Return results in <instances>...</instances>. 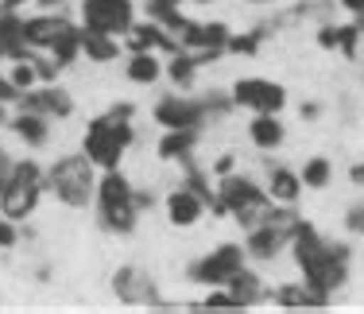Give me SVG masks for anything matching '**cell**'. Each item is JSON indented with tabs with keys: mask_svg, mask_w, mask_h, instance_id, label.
<instances>
[{
	"mask_svg": "<svg viewBox=\"0 0 364 314\" xmlns=\"http://www.w3.org/2000/svg\"><path fill=\"white\" fill-rule=\"evenodd\" d=\"M291 248H294V264H299V272H302V283L318 287V291H326V295H333L337 287H345L349 264H353L349 244H337V241L322 237L314 225L299 221V229H294V237H291Z\"/></svg>",
	"mask_w": 364,
	"mask_h": 314,
	"instance_id": "obj_1",
	"label": "cell"
},
{
	"mask_svg": "<svg viewBox=\"0 0 364 314\" xmlns=\"http://www.w3.org/2000/svg\"><path fill=\"white\" fill-rule=\"evenodd\" d=\"M132 117H136V109L128 101H120V105H112L109 112H101V117L90 120V128H85V136H82V152L90 155L93 167H101V171L120 167L124 152L136 140Z\"/></svg>",
	"mask_w": 364,
	"mask_h": 314,
	"instance_id": "obj_2",
	"label": "cell"
},
{
	"mask_svg": "<svg viewBox=\"0 0 364 314\" xmlns=\"http://www.w3.org/2000/svg\"><path fill=\"white\" fill-rule=\"evenodd\" d=\"M93 202H97V221L101 229L117 233V237H128V233L136 229V221H140V198H136V187L120 174V167L105 171L97 179V194H93Z\"/></svg>",
	"mask_w": 364,
	"mask_h": 314,
	"instance_id": "obj_3",
	"label": "cell"
},
{
	"mask_svg": "<svg viewBox=\"0 0 364 314\" xmlns=\"http://www.w3.org/2000/svg\"><path fill=\"white\" fill-rule=\"evenodd\" d=\"M47 190L63 206L85 209L93 202V194H97V167L90 163V155H85V152L58 155V159L47 167Z\"/></svg>",
	"mask_w": 364,
	"mask_h": 314,
	"instance_id": "obj_4",
	"label": "cell"
},
{
	"mask_svg": "<svg viewBox=\"0 0 364 314\" xmlns=\"http://www.w3.org/2000/svg\"><path fill=\"white\" fill-rule=\"evenodd\" d=\"M210 209L218 217H237L240 225H259L267 217V209H272V194H267L264 187H256L252 179H240V174H221L218 182V194H213Z\"/></svg>",
	"mask_w": 364,
	"mask_h": 314,
	"instance_id": "obj_5",
	"label": "cell"
},
{
	"mask_svg": "<svg viewBox=\"0 0 364 314\" xmlns=\"http://www.w3.org/2000/svg\"><path fill=\"white\" fill-rule=\"evenodd\" d=\"M43 190H47V171H43L36 159H16L4 190H0V214L12 217L16 225L28 221V217L36 214Z\"/></svg>",
	"mask_w": 364,
	"mask_h": 314,
	"instance_id": "obj_6",
	"label": "cell"
},
{
	"mask_svg": "<svg viewBox=\"0 0 364 314\" xmlns=\"http://www.w3.org/2000/svg\"><path fill=\"white\" fill-rule=\"evenodd\" d=\"M229 98H205V101H194V98H182V93H171L155 105V125L163 128H202L210 117H225L229 112Z\"/></svg>",
	"mask_w": 364,
	"mask_h": 314,
	"instance_id": "obj_7",
	"label": "cell"
},
{
	"mask_svg": "<svg viewBox=\"0 0 364 314\" xmlns=\"http://www.w3.org/2000/svg\"><path fill=\"white\" fill-rule=\"evenodd\" d=\"M294 229H299V214L294 209H267V217L248 229V256L256 260H275L291 244Z\"/></svg>",
	"mask_w": 364,
	"mask_h": 314,
	"instance_id": "obj_8",
	"label": "cell"
},
{
	"mask_svg": "<svg viewBox=\"0 0 364 314\" xmlns=\"http://www.w3.org/2000/svg\"><path fill=\"white\" fill-rule=\"evenodd\" d=\"M240 268H245V248L232 244V241H225L213 252H205L202 260L190 264V279H194V283H205V287H225Z\"/></svg>",
	"mask_w": 364,
	"mask_h": 314,
	"instance_id": "obj_9",
	"label": "cell"
},
{
	"mask_svg": "<svg viewBox=\"0 0 364 314\" xmlns=\"http://www.w3.org/2000/svg\"><path fill=\"white\" fill-rule=\"evenodd\" d=\"M175 35H178L182 51H190V55L198 58V66H202V63H213V58L229 47V35L232 31L225 28V23H198V20H186V16H182V23L175 28Z\"/></svg>",
	"mask_w": 364,
	"mask_h": 314,
	"instance_id": "obj_10",
	"label": "cell"
},
{
	"mask_svg": "<svg viewBox=\"0 0 364 314\" xmlns=\"http://www.w3.org/2000/svg\"><path fill=\"white\" fill-rule=\"evenodd\" d=\"M82 23L85 31H105V35H128L136 23L132 0H82Z\"/></svg>",
	"mask_w": 364,
	"mask_h": 314,
	"instance_id": "obj_11",
	"label": "cell"
},
{
	"mask_svg": "<svg viewBox=\"0 0 364 314\" xmlns=\"http://www.w3.org/2000/svg\"><path fill=\"white\" fill-rule=\"evenodd\" d=\"M112 295H117L120 303H128V307H167V299L159 295L151 272L132 268V264L112 272Z\"/></svg>",
	"mask_w": 364,
	"mask_h": 314,
	"instance_id": "obj_12",
	"label": "cell"
},
{
	"mask_svg": "<svg viewBox=\"0 0 364 314\" xmlns=\"http://www.w3.org/2000/svg\"><path fill=\"white\" fill-rule=\"evenodd\" d=\"M16 105H20L23 112H39V117H47V120H66L74 112V98L55 82H43V85L23 90L20 98H16Z\"/></svg>",
	"mask_w": 364,
	"mask_h": 314,
	"instance_id": "obj_13",
	"label": "cell"
},
{
	"mask_svg": "<svg viewBox=\"0 0 364 314\" xmlns=\"http://www.w3.org/2000/svg\"><path fill=\"white\" fill-rule=\"evenodd\" d=\"M232 105H245L252 112H279L287 105V90L267 78H240L232 85Z\"/></svg>",
	"mask_w": 364,
	"mask_h": 314,
	"instance_id": "obj_14",
	"label": "cell"
},
{
	"mask_svg": "<svg viewBox=\"0 0 364 314\" xmlns=\"http://www.w3.org/2000/svg\"><path fill=\"white\" fill-rule=\"evenodd\" d=\"M70 28V20H66L63 12H47V16H28L23 20V43H28L31 51H50L58 43V35Z\"/></svg>",
	"mask_w": 364,
	"mask_h": 314,
	"instance_id": "obj_15",
	"label": "cell"
},
{
	"mask_svg": "<svg viewBox=\"0 0 364 314\" xmlns=\"http://www.w3.org/2000/svg\"><path fill=\"white\" fill-rule=\"evenodd\" d=\"M205 214V198H198L190 187H175L167 194V221L178 225V229H190V225H198Z\"/></svg>",
	"mask_w": 364,
	"mask_h": 314,
	"instance_id": "obj_16",
	"label": "cell"
},
{
	"mask_svg": "<svg viewBox=\"0 0 364 314\" xmlns=\"http://www.w3.org/2000/svg\"><path fill=\"white\" fill-rule=\"evenodd\" d=\"M0 58H31V47L23 43V20L16 16V8H4L0 4Z\"/></svg>",
	"mask_w": 364,
	"mask_h": 314,
	"instance_id": "obj_17",
	"label": "cell"
},
{
	"mask_svg": "<svg viewBox=\"0 0 364 314\" xmlns=\"http://www.w3.org/2000/svg\"><path fill=\"white\" fill-rule=\"evenodd\" d=\"M128 47L159 55V51H178V43H175V35L163 28V23L147 20V23H132V28H128Z\"/></svg>",
	"mask_w": 364,
	"mask_h": 314,
	"instance_id": "obj_18",
	"label": "cell"
},
{
	"mask_svg": "<svg viewBox=\"0 0 364 314\" xmlns=\"http://www.w3.org/2000/svg\"><path fill=\"white\" fill-rule=\"evenodd\" d=\"M329 299L333 295L318 291L310 283H287V287H275L272 291V303H279V307H329Z\"/></svg>",
	"mask_w": 364,
	"mask_h": 314,
	"instance_id": "obj_19",
	"label": "cell"
},
{
	"mask_svg": "<svg viewBox=\"0 0 364 314\" xmlns=\"http://www.w3.org/2000/svg\"><path fill=\"white\" fill-rule=\"evenodd\" d=\"M248 136H252L256 147H264V152H275V147L283 144V136H287V128H283L279 112H256V120L248 125Z\"/></svg>",
	"mask_w": 364,
	"mask_h": 314,
	"instance_id": "obj_20",
	"label": "cell"
},
{
	"mask_svg": "<svg viewBox=\"0 0 364 314\" xmlns=\"http://www.w3.org/2000/svg\"><path fill=\"white\" fill-rule=\"evenodd\" d=\"M8 128H12L28 147H43L50 140V125H47V117H39V112H23L20 109L12 120H8Z\"/></svg>",
	"mask_w": 364,
	"mask_h": 314,
	"instance_id": "obj_21",
	"label": "cell"
},
{
	"mask_svg": "<svg viewBox=\"0 0 364 314\" xmlns=\"http://www.w3.org/2000/svg\"><path fill=\"white\" fill-rule=\"evenodd\" d=\"M194 144H198V128H167L155 152H159V159H190Z\"/></svg>",
	"mask_w": 364,
	"mask_h": 314,
	"instance_id": "obj_22",
	"label": "cell"
},
{
	"mask_svg": "<svg viewBox=\"0 0 364 314\" xmlns=\"http://www.w3.org/2000/svg\"><path fill=\"white\" fill-rule=\"evenodd\" d=\"M225 287L232 291V299H237L240 307H256V303L267 299V291H264V283H259V276H256V272H245V268H240V272L232 276Z\"/></svg>",
	"mask_w": 364,
	"mask_h": 314,
	"instance_id": "obj_23",
	"label": "cell"
},
{
	"mask_svg": "<svg viewBox=\"0 0 364 314\" xmlns=\"http://www.w3.org/2000/svg\"><path fill=\"white\" fill-rule=\"evenodd\" d=\"M124 74H128V82H136V85H155L159 74H163V66H159V58H155L151 51H132Z\"/></svg>",
	"mask_w": 364,
	"mask_h": 314,
	"instance_id": "obj_24",
	"label": "cell"
},
{
	"mask_svg": "<svg viewBox=\"0 0 364 314\" xmlns=\"http://www.w3.org/2000/svg\"><path fill=\"white\" fill-rule=\"evenodd\" d=\"M267 194H272L275 202H283V206H294V202H299V194H302V179L294 171H287V167H272Z\"/></svg>",
	"mask_w": 364,
	"mask_h": 314,
	"instance_id": "obj_25",
	"label": "cell"
},
{
	"mask_svg": "<svg viewBox=\"0 0 364 314\" xmlns=\"http://www.w3.org/2000/svg\"><path fill=\"white\" fill-rule=\"evenodd\" d=\"M82 55H90V63H112L120 55V43L105 31H82Z\"/></svg>",
	"mask_w": 364,
	"mask_h": 314,
	"instance_id": "obj_26",
	"label": "cell"
},
{
	"mask_svg": "<svg viewBox=\"0 0 364 314\" xmlns=\"http://www.w3.org/2000/svg\"><path fill=\"white\" fill-rule=\"evenodd\" d=\"M50 51H55V63H58V70L74 66V58L82 55V31H77L74 23H70V28H66L63 35H58V43H55Z\"/></svg>",
	"mask_w": 364,
	"mask_h": 314,
	"instance_id": "obj_27",
	"label": "cell"
},
{
	"mask_svg": "<svg viewBox=\"0 0 364 314\" xmlns=\"http://www.w3.org/2000/svg\"><path fill=\"white\" fill-rule=\"evenodd\" d=\"M167 74H171V82H175V85H182V90H190V85H194V74H198V58L190 55V51H178V55L171 58Z\"/></svg>",
	"mask_w": 364,
	"mask_h": 314,
	"instance_id": "obj_28",
	"label": "cell"
},
{
	"mask_svg": "<svg viewBox=\"0 0 364 314\" xmlns=\"http://www.w3.org/2000/svg\"><path fill=\"white\" fill-rule=\"evenodd\" d=\"M147 20H155V23H163L167 31H175L182 23L178 0H147Z\"/></svg>",
	"mask_w": 364,
	"mask_h": 314,
	"instance_id": "obj_29",
	"label": "cell"
},
{
	"mask_svg": "<svg viewBox=\"0 0 364 314\" xmlns=\"http://www.w3.org/2000/svg\"><path fill=\"white\" fill-rule=\"evenodd\" d=\"M329 174H333V167H329V159L326 155H314V159L302 167V187H310V190H322V187H329Z\"/></svg>",
	"mask_w": 364,
	"mask_h": 314,
	"instance_id": "obj_30",
	"label": "cell"
},
{
	"mask_svg": "<svg viewBox=\"0 0 364 314\" xmlns=\"http://www.w3.org/2000/svg\"><path fill=\"white\" fill-rule=\"evenodd\" d=\"M357 39H360V28H357V23H337V43H333V51H341L345 58H353V55H357Z\"/></svg>",
	"mask_w": 364,
	"mask_h": 314,
	"instance_id": "obj_31",
	"label": "cell"
},
{
	"mask_svg": "<svg viewBox=\"0 0 364 314\" xmlns=\"http://www.w3.org/2000/svg\"><path fill=\"white\" fill-rule=\"evenodd\" d=\"M8 78L16 82V90H20V93L31 90V85L39 82V74H36V66H31V58H20V63L12 66V74H8Z\"/></svg>",
	"mask_w": 364,
	"mask_h": 314,
	"instance_id": "obj_32",
	"label": "cell"
},
{
	"mask_svg": "<svg viewBox=\"0 0 364 314\" xmlns=\"http://www.w3.org/2000/svg\"><path fill=\"white\" fill-rule=\"evenodd\" d=\"M259 39H264V31H248V35H229V47H225V51H237V55H256Z\"/></svg>",
	"mask_w": 364,
	"mask_h": 314,
	"instance_id": "obj_33",
	"label": "cell"
},
{
	"mask_svg": "<svg viewBox=\"0 0 364 314\" xmlns=\"http://www.w3.org/2000/svg\"><path fill=\"white\" fill-rule=\"evenodd\" d=\"M31 66H36L39 82H55V78H58V63H55V58H36V55H31Z\"/></svg>",
	"mask_w": 364,
	"mask_h": 314,
	"instance_id": "obj_34",
	"label": "cell"
},
{
	"mask_svg": "<svg viewBox=\"0 0 364 314\" xmlns=\"http://www.w3.org/2000/svg\"><path fill=\"white\" fill-rule=\"evenodd\" d=\"M16 241H20V229H16V221L0 214V248H12Z\"/></svg>",
	"mask_w": 364,
	"mask_h": 314,
	"instance_id": "obj_35",
	"label": "cell"
},
{
	"mask_svg": "<svg viewBox=\"0 0 364 314\" xmlns=\"http://www.w3.org/2000/svg\"><path fill=\"white\" fill-rule=\"evenodd\" d=\"M205 307H240V303L237 299H232V291H210V295H205Z\"/></svg>",
	"mask_w": 364,
	"mask_h": 314,
	"instance_id": "obj_36",
	"label": "cell"
},
{
	"mask_svg": "<svg viewBox=\"0 0 364 314\" xmlns=\"http://www.w3.org/2000/svg\"><path fill=\"white\" fill-rule=\"evenodd\" d=\"M16 98H20V90H16V82H12V78H8V74H0V101H16Z\"/></svg>",
	"mask_w": 364,
	"mask_h": 314,
	"instance_id": "obj_37",
	"label": "cell"
},
{
	"mask_svg": "<svg viewBox=\"0 0 364 314\" xmlns=\"http://www.w3.org/2000/svg\"><path fill=\"white\" fill-rule=\"evenodd\" d=\"M12 167H16V159L4 152V147H0V190H4V182H8V174H12Z\"/></svg>",
	"mask_w": 364,
	"mask_h": 314,
	"instance_id": "obj_38",
	"label": "cell"
},
{
	"mask_svg": "<svg viewBox=\"0 0 364 314\" xmlns=\"http://www.w3.org/2000/svg\"><path fill=\"white\" fill-rule=\"evenodd\" d=\"M345 225H349L353 233H364V209L357 206V209H349V217H345Z\"/></svg>",
	"mask_w": 364,
	"mask_h": 314,
	"instance_id": "obj_39",
	"label": "cell"
},
{
	"mask_svg": "<svg viewBox=\"0 0 364 314\" xmlns=\"http://www.w3.org/2000/svg\"><path fill=\"white\" fill-rule=\"evenodd\" d=\"M213 171H218V174H229V171H232V155H225V159H221Z\"/></svg>",
	"mask_w": 364,
	"mask_h": 314,
	"instance_id": "obj_40",
	"label": "cell"
},
{
	"mask_svg": "<svg viewBox=\"0 0 364 314\" xmlns=\"http://www.w3.org/2000/svg\"><path fill=\"white\" fill-rule=\"evenodd\" d=\"M349 174H353V182H357V187H364V163H357V167H353Z\"/></svg>",
	"mask_w": 364,
	"mask_h": 314,
	"instance_id": "obj_41",
	"label": "cell"
},
{
	"mask_svg": "<svg viewBox=\"0 0 364 314\" xmlns=\"http://www.w3.org/2000/svg\"><path fill=\"white\" fill-rule=\"evenodd\" d=\"M337 4H345L349 12H360V8H364V0H337Z\"/></svg>",
	"mask_w": 364,
	"mask_h": 314,
	"instance_id": "obj_42",
	"label": "cell"
},
{
	"mask_svg": "<svg viewBox=\"0 0 364 314\" xmlns=\"http://www.w3.org/2000/svg\"><path fill=\"white\" fill-rule=\"evenodd\" d=\"M0 4H4V8H23L28 0H0Z\"/></svg>",
	"mask_w": 364,
	"mask_h": 314,
	"instance_id": "obj_43",
	"label": "cell"
},
{
	"mask_svg": "<svg viewBox=\"0 0 364 314\" xmlns=\"http://www.w3.org/2000/svg\"><path fill=\"white\" fill-rule=\"evenodd\" d=\"M43 8H58V4H66V0H39Z\"/></svg>",
	"mask_w": 364,
	"mask_h": 314,
	"instance_id": "obj_44",
	"label": "cell"
},
{
	"mask_svg": "<svg viewBox=\"0 0 364 314\" xmlns=\"http://www.w3.org/2000/svg\"><path fill=\"white\" fill-rule=\"evenodd\" d=\"M357 28H360V35H364V8L357 12Z\"/></svg>",
	"mask_w": 364,
	"mask_h": 314,
	"instance_id": "obj_45",
	"label": "cell"
},
{
	"mask_svg": "<svg viewBox=\"0 0 364 314\" xmlns=\"http://www.w3.org/2000/svg\"><path fill=\"white\" fill-rule=\"evenodd\" d=\"M0 125H8V117H4V101H0Z\"/></svg>",
	"mask_w": 364,
	"mask_h": 314,
	"instance_id": "obj_46",
	"label": "cell"
},
{
	"mask_svg": "<svg viewBox=\"0 0 364 314\" xmlns=\"http://www.w3.org/2000/svg\"><path fill=\"white\" fill-rule=\"evenodd\" d=\"M248 4H272V0H248Z\"/></svg>",
	"mask_w": 364,
	"mask_h": 314,
	"instance_id": "obj_47",
	"label": "cell"
},
{
	"mask_svg": "<svg viewBox=\"0 0 364 314\" xmlns=\"http://www.w3.org/2000/svg\"><path fill=\"white\" fill-rule=\"evenodd\" d=\"M194 4H210V0H194Z\"/></svg>",
	"mask_w": 364,
	"mask_h": 314,
	"instance_id": "obj_48",
	"label": "cell"
}]
</instances>
